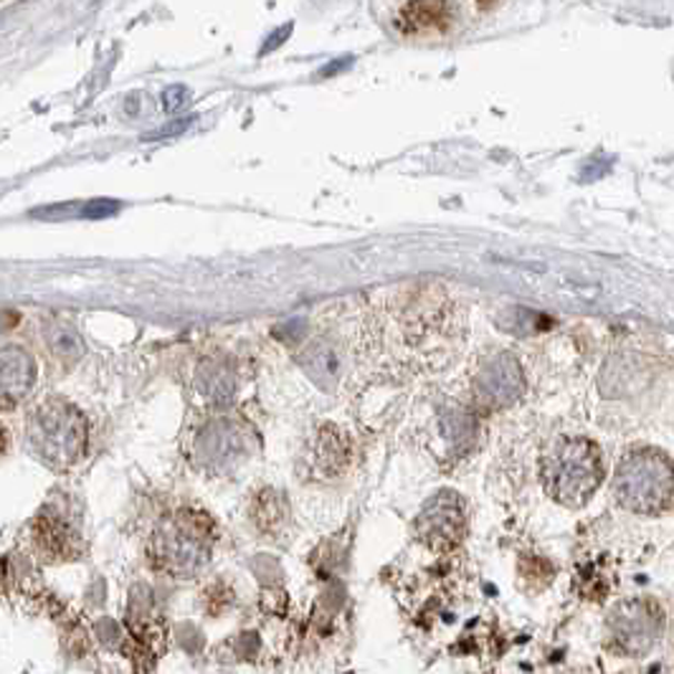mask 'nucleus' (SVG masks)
Listing matches in <instances>:
<instances>
[{"instance_id":"f257e3e1","label":"nucleus","mask_w":674,"mask_h":674,"mask_svg":"<svg viewBox=\"0 0 674 674\" xmlns=\"http://www.w3.org/2000/svg\"><path fill=\"white\" fill-rule=\"evenodd\" d=\"M464 318L454 296L439 284H411L385 300L371 320V345L389 353L395 368L442 371L460 355Z\"/></svg>"},{"instance_id":"f03ea898","label":"nucleus","mask_w":674,"mask_h":674,"mask_svg":"<svg viewBox=\"0 0 674 674\" xmlns=\"http://www.w3.org/2000/svg\"><path fill=\"white\" fill-rule=\"evenodd\" d=\"M213 555V523L198 510H175L160 520L148 543L150 565L170 579H193Z\"/></svg>"},{"instance_id":"7ed1b4c3","label":"nucleus","mask_w":674,"mask_h":674,"mask_svg":"<svg viewBox=\"0 0 674 674\" xmlns=\"http://www.w3.org/2000/svg\"><path fill=\"white\" fill-rule=\"evenodd\" d=\"M26 439L36 460L57 472H67L87 456L89 426L74 403L49 399L31 411Z\"/></svg>"},{"instance_id":"20e7f679","label":"nucleus","mask_w":674,"mask_h":674,"mask_svg":"<svg viewBox=\"0 0 674 674\" xmlns=\"http://www.w3.org/2000/svg\"><path fill=\"white\" fill-rule=\"evenodd\" d=\"M541 477L555 502L583 507L604 480V462L589 439H561L543 454Z\"/></svg>"},{"instance_id":"39448f33","label":"nucleus","mask_w":674,"mask_h":674,"mask_svg":"<svg viewBox=\"0 0 674 674\" xmlns=\"http://www.w3.org/2000/svg\"><path fill=\"white\" fill-rule=\"evenodd\" d=\"M614 494L618 505L640 515H662L672 507V464L660 449H634L618 464Z\"/></svg>"},{"instance_id":"423d86ee","label":"nucleus","mask_w":674,"mask_h":674,"mask_svg":"<svg viewBox=\"0 0 674 674\" xmlns=\"http://www.w3.org/2000/svg\"><path fill=\"white\" fill-rule=\"evenodd\" d=\"M251 444H254V434L244 424L215 419L193 436V462L211 474L231 472L247 460Z\"/></svg>"},{"instance_id":"0eeeda50","label":"nucleus","mask_w":674,"mask_h":674,"mask_svg":"<svg viewBox=\"0 0 674 674\" xmlns=\"http://www.w3.org/2000/svg\"><path fill=\"white\" fill-rule=\"evenodd\" d=\"M31 543L41 561L69 563L82 559L84 537L71 512L57 505H47L31 525Z\"/></svg>"},{"instance_id":"6e6552de","label":"nucleus","mask_w":674,"mask_h":674,"mask_svg":"<svg viewBox=\"0 0 674 674\" xmlns=\"http://www.w3.org/2000/svg\"><path fill=\"white\" fill-rule=\"evenodd\" d=\"M416 535L431 551H452L466 535V512L460 494L439 492L416 517Z\"/></svg>"},{"instance_id":"1a4fd4ad","label":"nucleus","mask_w":674,"mask_h":674,"mask_svg":"<svg viewBox=\"0 0 674 674\" xmlns=\"http://www.w3.org/2000/svg\"><path fill=\"white\" fill-rule=\"evenodd\" d=\"M472 391L484 409H507L520 401L525 391L523 368L510 353L490 355L482 361L472 379Z\"/></svg>"},{"instance_id":"9d476101","label":"nucleus","mask_w":674,"mask_h":674,"mask_svg":"<svg viewBox=\"0 0 674 674\" xmlns=\"http://www.w3.org/2000/svg\"><path fill=\"white\" fill-rule=\"evenodd\" d=\"M608 628L628 654H646L662 640V614L644 601H632L611 614Z\"/></svg>"},{"instance_id":"9b49d317","label":"nucleus","mask_w":674,"mask_h":674,"mask_svg":"<svg viewBox=\"0 0 674 674\" xmlns=\"http://www.w3.org/2000/svg\"><path fill=\"white\" fill-rule=\"evenodd\" d=\"M36 385V361L21 345L0 348V411H11Z\"/></svg>"},{"instance_id":"f8f14e48","label":"nucleus","mask_w":674,"mask_h":674,"mask_svg":"<svg viewBox=\"0 0 674 674\" xmlns=\"http://www.w3.org/2000/svg\"><path fill=\"white\" fill-rule=\"evenodd\" d=\"M312 466L322 474H340L350 462V439L338 426H322L314 434Z\"/></svg>"},{"instance_id":"ddd939ff","label":"nucleus","mask_w":674,"mask_h":674,"mask_svg":"<svg viewBox=\"0 0 674 674\" xmlns=\"http://www.w3.org/2000/svg\"><path fill=\"white\" fill-rule=\"evenodd\" d=\"M195 385L205 399L211 403H229L233 399V391H237V379H233V371L227 361H219V358H209L198 365L195 371Z\"/></svg>"},{"instance_id":"4468645a","label":"nucleus","mask_w":674,"mask_h":674,"mask_svg":"<svg viewBox=\"0 0 674 674\" xmlns=\"http://www.w3.org/2000/svg\"><path fill=\"white\" fill-rule=\"evenodd\" d=\"M251 520H254L256 527L262 533H280V530L286 527V520H290V510H286L284 497L276 490H264L256 494L254 505H251Z\"/></svg>"},{"instance_id":"2eb2a0df","label":"nucleus","mask_w":674,"mask_h":674,"mask_svg":"<svg viewBox=\"0 0 674 674\" xmlns=\"http://www.w3.org/2000/svg\"><path fill=\"white\" fill-rule=\"evenodd\" d=\"M302 365L312 381H318L322 389H328L330 383L338 379V355L335 350L328 348L325 343H318L308 348V353L302 355Z\"/></svg>"},{"instance_id":"dca6fc26","label":"nucleus","mask_w":674,"mask_h":674,"mask_svg":"<svg viewBox=\"0 0 674 674\" xmlns=\"http://www.w3.org/2000/svg\"><path fill=\"white\" fill-rule=\"evenodd\" d=\"M406 11V21L413 26V31H426V29H439V23L444 21V13L449 6L444 3H413L403 8Z\"/></svg>"},{"instance_id":"f3484780","label":"nucleus","mask_w":674,"mask_h":674,"mask_svg":"<svg viewBox=\"0 0 674 674\" xmlns=\"http://www.w3.org/2000/svg\"><path fill=\"white\" fill-rule=\"evenodd\" d=\"M117 211V203H110V201H94L92 205H87L84 209V215H89V219H99V215H110Z\"/></svg>"},{"instance_id":"a211bd4d","label":"nucleus","mask_w":674,"mask_h":674,"mask_svg":"<svg viewBox=\"0 0 674 674\" xmlns=\"http://www.w3.org/2000/svg\"><path fill=\"white\" fill-rule=\"evenodd\" d=\"M183 94H185V89H183V87L168 89V92H165V102H163V104H165V110H168V112H173V110H178V107H181V104H183V102H181V99H178V97H183Z\"/></svg>"},{"instance_id":"6ab92c4d","label":"nucleus","mask_w":674,"mask_h":674,"mask_svg":"<svg viewBox=\"0 0 674 674\" xmlns=\"http://www.w3.org/2000/svg\"><path fill=\"white\" fill-rule=\"evenodd\" d=\"M16 325V314L13 312H0V332Z\"/></svg>"},{"instance_id":"aec40b11","label":"nucleus","mask_w":674,"mask_h":674,"mask_svg":"<svg viewBox=\"0 0 674 674\" xmlns=\"http://www.w3.org/2000/svg\"><path fill=\"white\" fill-rule=\"evenodd\" d=\"M6 449H8V434H6V429L0 426V456L6 454Z\"/></svg>"}]
</instances>
